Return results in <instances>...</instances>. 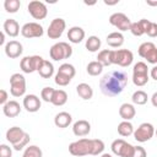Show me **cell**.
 Returning a JSON list of instances; mask_svg holds the SVG:
<instances>
[{
	"label": "cell",
	"instance_id": "6da1fadb",
	"mask_svg": "<svg viewBox=\"0 0 157 157\" xmlns=\"http://www.w3.org/2000/svg\"><path fill=\"white\" fill-rule=\"evenodd\" d=\"M128 85V75L123 70H113L103 75L99 80L101 92L107 97H114L120 94Z\"/></svg>",
	"mask_w": 157,
	"mask_h": 157
},
{
	"label": "cell",
	"instance_id": "7a4b0ae2",
	"mask_svg": "<svg viewBox=\"0 0 157 157\" xmlns=\"http://www.w3.org/2000/svg\"><path fill=\"white\" fill-rule=\"evenodd\" d=\"M69 152L74 157L93 155V139H80L69 145Z\"/></svg>",
	"mask_w": 157,
	"mask_h": 157
},
{
	"label": "cell",
	"instance_id": "3957f363",
	"mask_svg": "<svg viewBox=\"0 0 157 157\" xmlns=\"http://www.w3.org/2000/svg\"><path fill=\"white\" fill-rule=\"evenodd\" d=\"M49 55L55 61L69 59L72 55V48L66 42H58V43L53 44L52 48L49 49Z\"/></svg>",
	"mask_w": 157,
	"mask_h": 157
},
{
	"label": "cell",
	"instance_id": "277c9868",
	"mask_svg": "<svg viewBox=\"0 0 157 157\" xmlns=\"http://www.w3.org/2000/svg\"><path fill=\"white\" fill-rule=\"evenodd\" d=\"M132 82L137 87H142L148 82V67L146 63L139 61L132 69Z\"/></svg>",
	"mask_w": 157,
	"mask_h": 157
},
{
	"label": "cell",
	"instance_id": "5b68a950",
	"mask_svg": "<svg viewBox=\"0 0 157 157\" xmlns=\"http://www.w3.org/2000/svg\"><path fill=\"white\" fill-rule=\"evenodd\" d=\"M134 60V54L129 49H117L112 50V64L119 65L121 67H128Z\"/></svg>",
	"mask_w": 157,
	"mask_h": 157
},
{
	"label": "cell",
	"instance_id": "8992f818",
	"mask_svg": "<svg viewBox=\"0 0 157 157\" xmlns=\"http://www.w3.org/2000/svg\"><path fill=\"white\" fill-rule=\"evenodd\" d=\"M44 59L39 55H31V56H25L20 61V67L25 74H32L34 71H38L40 65L43 64Z\"/></svg>",
	"mask_w": 157,
	"mask_h": 157
},
{
	"label": "cell",
	"instance_id": "52a82bcc",
	"mask_svg": "<svg viewBox=\"0 0 157 157\" xmlns=\"http://www.w3.org/2000/svg\"><path fill=\"white\" fill-rule=\"evenodd\" d=\"M10 93L13 97H22L26 93V78L21 74H13L10 77Z\"/></svg>",
	"mask_w": 157,
	"mask_h": 157
},
{
	"label": "cell",
	"instance_id": "ba28073f",
	"mask_svg": "<svg viewBox=\"0 0 157 157\" xmlns=\"http://www.w3.org/2000/svg\"><path fill=\"white\" fill-rule=\"evenodd\" d=\"M137 53L141 58L146 59L147 63L150 64H157V47L152 43V42H145L142 43Z\"/></svg>",
	"mask_w": 157,
	"mask_h": 157
},
{
	"label": "cell",
	"instance_id": "9c48e42d",
	"mask_svg": "<svg viewBox=\"0 0 157 157\" xmlns=\"http://www.w3.org/2000/svg\"><path fill=\"white\" fill-rule=\"evenodd\" d=\"M132 135L137 142H146L153 137L155 128L151 123H142V124H140V126L136 130H134Z\"/></svg>",
	"mask_w": 157,
	"mask_h": 157
},
{
	"label": "cell",
	"instance_id": "30bf717a",
	"mask_svg": "<svg viewBox=\"0 0 157 157\" xmlns=\"http://www.w3.org/2000/svg\"><path fill=\"white\" fill-rule=\"evenodd\" d=\"M27 10L34 20H44L48 15L47 5L42 1H38V0L29 1V4L27 5Z\"/></svg>",
	"mask_w": 157,
	"mask_h": 157
},
{
	"label": "cell",
	"instance_id": "8fae6325",
	"mask_svg": "<svg viewBox=\"0 0 157 157\" xmlns=\"http://www.w3.org/2000/svg\"><path fill=\"white\" fill-rule=\"evenodd\" d=\"M109 23L112 26H114L115 28H118L120 32L130 29V26H131L130 18L125 13H123V12H114V13H112L110 17H109Z\"/></svg>",
	"mask_w": 157,
	"mask_h": 157
},
{
	"label": "cell",
	"instance_id": "7c38bea8",
	"mask_svg": "<svg viewBox=\"0 0 157 157\" xmlns=\"http://www.w3.org/2000/svg\"><path fill=\"white\" fill-rule=\"evenodd\" d=\"M21 34L25 38H39L44 34L43 27L37 22H27L21 28Z\"/></svg>",
	"mask_w": 157,
	"mask_h": 157
},
{
	"label": "cell",
	"instance_id": "4fadbf2b",
	"mask_svg": "<svg viewBox=\"0 0 157 157\" xmlns=\"http://www.w3.org/2000/svg\"><path fill=\"white\" fill-rule=\"evenodd\" d=\"M65 27H66V22L64 18H60V17L54 18L47 29V34L50 39H58L64 33Z\"/></svg>",
	"mask_w": 157,
	"mask_h": 157
},
{
	"label": "cell",
	"instance_id": "5bb4252c",
	"mask_svg": "<svg viewBox=\"0 0 157 157\" xmlns=\"http://www.w3.org/2000/svg\"><path fill=\"white\" fill-rule=\"evenodd\" d=\"M23 52V47L18 40H10L5 44V54L10 59L18 58Z\"/></svg>",
	"mask_w": 157,
	"mask_h": 157
},
{
	"label": "cell",
	"instance_id": "9a60e30c",
	"mask_svg": "<svg viewBox=\"0 0 157 157\" xmlns=\"http://www.w3.org/2000/svg\"><path fill=\"white\" fill-rule=\"evenodd\" d=\"M40 99L36 94H26L23 98V108L29 113H36L40 108Z\"/></svg>",
	"mask_w": 157,
	"mask_h": 157
},
{
	"label": "cell",
	"instance_id": "2e32d148",
	"mask_svg": "<svg viewBox=\"0 0 157 157\" xmlns=\"http://www.w3.org/2000/svg\"><path fill=\"white\" fill-rule=\"evenodd\" d=\"M151 25V21L146 20V18H141L140 21L137 22H131V26H130V32L136 36V37H141L142 34H146L148 27Z\"/></svg>",
	"mask_w": 157,
	"mask_h": 157
},
{
	"label": "cell",
	"instance_id": "e0dca14e",
	"mask_svg": "<svg viewBox=\"0 0 157 157\" xmlns=\"http://www.w3.org/2000/svg\"><path fill=\"white\" fill-rule=\"evenodd\" d=\"M25 131L20 128V126H12V128H10L7 131H6V140L12 145V146H15V145H17L21 140H22V137L25 136Z\"/></svg>",
	"mask_w": 157,
	"mask_h": 157
},
{
	"label": "cell",
	"instance_id": "ac0fdd59",
	"mask_svg": "<svg viewBox=\"0 0 157 157\" xmlns=\"http://www.w3.org/2000/svg\"><path fill=\"white\" fill-rule=\"evenodd\" d=\"M90 131H91V124L87 120L81 119V120L75 121L74 125H72V132L76 136H78V137H82V136L88 135Z\"/></svg>",
	"mask_w": 157,
	"mask_h": 157
},
{
	"label": "cell",
	"instance_id": "d6986e66",
	"mask_svg": "<svg viewBox=\"0 0 157 157\" xmlns=\"http://www.w3.org/2000/svg\"><path fill=\"white\" fill-rule=\"evenodd\" d=\"M2 29L5 32V34H7L9 37H17L18 33H20V25L16 20L13 18H7L5 20L4 22V26H2Z\"/></svg>",
	"mask_w": 157,
	"mask_h": 157
},
{
	"label": "cell",
	"instance_id": "ffe728a7",
	"mask_svg": "<svg viewBox=\"0 0 157 157\" xmlns=\"http://www.w3.org/2000/svg\"><path fill=\"white\" fill-rule=\"evenodd\" d=\"M2 112L7 118H15L21 113L20 103L16 101H9L5 105H2Z\"/></svg>",
	"mask_w": 157,
	"mask_h": 157
},
{
	"label": "cell",
	"instance_id": "44dd1931",
	"mask_svg": "<svg viewBox=\"0 0 157 157\" xmlns=\"http://www.w3.org/2000/svg\"><path fill=\"white\" fill-rule=\"evenodd\" d=\"M83 38H85V31L78 26H74L67 31V39L71 43L78 44L80 42L83 40Z\"/></svg>",
	"mask_w": 157,
	"mask_h": 157
},
{
	"label": "cell",
	"instance_id": "7402d4cb",
	"mask_svg": "<svg viewBox=\"0 0 157 157\" xmlns=\"http://www.w3.org/2000/svg\"><path fill=\"white\" fill-rule=\"evenodd\" d=\"M71 121H72V117H71V114L67 113V112H60V113H58V114L55 115V118H54V124H55L58 128H60V129L67 128V126L71 124Z\"/></svg>",
	"mask_w": 157,
	"mask_h": 157
},
{
	"label": "cell",
	"instance_id": "603a6c76",
	"mask_svg": "<svg viewBox=\"0 0 157 157\" xmlns=\"http://www.w3.org/2000/svg\"><path fill=\"white\" fill-rule=\"evenodd\" d=\"M136 114V109L130 103H123L119 108V115L123 120H131Z\"/></svg>",
	"mask_w": 157,
	"mask_h": 157
},
{
	"label": "cell",
	"instance_id": "cb8c5ba5",
	"mask_svg": "<svg viewBox=\"0 0 157 157\" xmlns=\"http://www.w3.org/2000/svg\"><path fill=\"white\" fill-rule=\"evenodd\" d=\"M107 44L112 48H118L124 44V36L121 32H112L107 36Z\"/></svg>",
	"mask_w": 157,
	"mask_h": 157
},
{
	"label": "cell",
	"instance_id": "d4e9b609",
	"mask_svg": "<svg viewBox=\"0 0 157 157\" xmlns=\"http://www.w3.org/2000/svg\"><path fill=\"white\" fill-rule=\"evenodd\" d=\"M76 92H77V94H78L82 99H85V101L91 99V98L93 97V90H92V87H91L88 83H85V82L78 83V85L76 86Z\"/></svg>",
	"mask_w": 157,
	"mask_h": 157
},
{
	"label": "cell",
	"instance_id": "484cf974",
	"mask_svg": "<svg viewBox=\"0 0 157 157\" xmlns=\"http://www.w3.org/2000/svg\"><path fill=\"white\" fill-rule=\"evenodd\" d=\"M37 72H38L39 76L43 77V78H50V77L54 75V66H53V64H52L49 60H45V59H44L43 64L40 65L39 70H38Z\"/></svg>",
	"mask_w": 157,
	"mask_h": 157
},
{
	"label": "cell",
	"instance_id": "4316f807",
	"mask_svg": "<svg viewBox=\"0 0 157 157\" xmlns=\"http://www.w3.org/2000/svg\"><path fill=\"white\" fill-rule=\"evenodd\" d=\"M67 102V93L64 90H55L53 98H52V104L56 107H61Z\"/></svg>",
	"mask_w": 157,
	"mask_h": 157
},
{
	"label": "cell",
	"instance_id": "83f0119b",
	"mask_svg": "<svg viewBox=\"0 0 157 157\" xmlns=\"http://www.w3.org/2000/svg\"><path fill=\"white\" fill-rule=\"evenodd\" d=\"M118 134L123 137H128L130 135L134 134V126L130 121L128 120H123L121 123L118 124Z\"/></svg>",
	"mask_w": 157,
	"mask_h": 157
},
{
	"label": "cell",
	"instance_id": "f1b7e54d",
	"mask_svg": "<svg viewBox=\"0 0 157 157\" xmlns=\"http://www.w3.org/2000/svg\"><path fill=\"white\" fill-rule=\"evenodd\" d=\"M101 44H102V42H101V39H99L97 36H90V37L86 39L85 47H86V49H87L88 52L94 53V52H97V50L101 48Z\"/></svg>",
	"mask_w": 157,
	"mask_h": 157
},
{
	"label": "cell",
	"instance_id": "f546056e",
	"mask_svg": "<svg viewBox=\"0 0 157 157\" xmlns=\"http://www.w3.org/2000/svg\"><path fill=\"white\" fill-rule=\"evenodd\" d=\"M103 67H104V66H103L99 61L94 60V61H91V63L87 64V66H86V71H87V74L91 75V76H98L99 74H102Z\"/></svg>",
	"mask_w": 157,
	"mask_h": 157
},
{
	"label": "cell",
	"instance_id": "4dcf8cb0",
	"mask_svg": "<svg viewBox=\"0 0 157 157\" xmlns=\"http://www.w3.org/2000/svg\"><path fill=\"white\" fill-rule=\"evenodd\" d=\"M97 61H99L103 66L112 65V50L110 49H103L97 55Z\"/></svg>",
	"mask_w": 157,
	"mask_h": 157
},
{
	"label": "cell",
	"instance_id": "1f68e13d",
	"mask_svg": "<svg viewBox=\"0 0 157 157\" xmlns=\"http://www.w3.org/2000/svg\"><path fill=\"white\" fill-rule=\"evenodd\" d=\"M147 99H148L147 93H146L145 91H142V90L135 91V92L132 93V97H131L132 103H134V104H137V105H144V104H146V103H147Z\"/></svg>",
	"mask_w": 157,
	"mask_h": 157
},
{
	"label": "cell",
	"instance_id": "d6a6232c",
	"mask_svg": "<svg viewBox=\"0 0 157 157\" xmlns=\"http://www.w3.org/2000/svg\"><path fill=\"white\" fill-rule=\"evenodd\" d=\"M58 72H60V74H63V75H65V76H67V77H70V78L72 80V77H74L75 74H76V70H75L74 65H71V64H69V63H65V64H61V65L59 66Z\"/></svg>",
	"mask_w": 157,
	"mask_h": 157
},
{
	"label": "cell",
	"instance_id": "836d02e7",
	"mask_svg": "<svg viewBox=\"0 0 157 157\" xmlns=\"http://www.w3.org/2000/svg\"><path fill=\"white\" fill-rule=\"evenodd\" d=\"M42 156H43L42 150L36 145H31V146L26 147V150L22 155V157H42Z\"/></svg>",
	"mask_w": 157,
	"mask_h": 157
},
{
	"label": "cell",
	"instance_id": "e575fe53",
	"mask_svg": "<svg viewBox=\"0 0 157 157\" xmlns=\"http://www.w3.org/2000/svg\"><path fill=\"white\" fill-rule=\"evenodd\" d=\"M20 6H21L20 0H5V1H4V7H5V10H6L7 12H10V13L17 12L18 9H20Z\"/></svg>",
	"mask_w": 157,
	"mask_h": 157
},
{
	"label": "cell",
	"instance_id": "d590c367",
	"mask_svg": "<svg viewBox=\"0 0 157 157\" xmlns=\"http://www.w3.org/2000/svg\"><path fill=\"white\" fill-rule=\"evenodd\" d=\"M125 140H123V139H117V140H114L113 142H112V145H110V148H112V152L114 153V155H117V156H119L120 155V151H121V148H123V146L125 145Z\"/></svg>",
	"mask_w": 157,
	"mask_h": 157
},
{
	"label": "cell",
	"instance_id": "8d00e7d4",
	"mask_svg": "<svg viewBox=\"0 0 157 157\" xmlns=\"http://www.w3.org/2000/svg\"><path fill=\"white\" fill-rule=\"evenodd\" d=\"M54 88L53 87H44L42 91H40V98L44 101V102H50L52 103V98H53V94H54Z\"/></svg>",
	"mask_w": 157,
	"mask_h": 157
},
{
	"label": "cell",
	"instance_id": "74e56055",
	"mask_svg": "<svg viewBox=\"0 0 157 157\" xmlns=\"http://www.w3.org/2000/svg\"><path fill=\"white\" fill-rule=\"evenodd\" d=\"M134 151H135V146H132L129 142H125V145L123 146V148L120 151L119 157H132Z\"/></svg>",
	"mask_w": 157,
	"mask_h": 157
},
{
	"label": "cell",
	"instance_id": "f35d334b",
	"mask_svg": "<svg viewBox=\"0 0 157 157\" xmlns=\"http://www.w3.org/2000/svg\"><path fill=\"white\" fill-rule=\"evenodd\" d=\"M54 81H55V83L59 85V86H67V85L71 82V78L67 77V76H65V75H63V74H60V72H56Z\"/></svg>",
	"mask_w": 157,
	"mask_h": 157
},
{
	"label": "cell",
	"instance_id": "ab89813d",
	"mask_svg": "<svg viewBox=\"0 0 157 157\" xmlns=\"http://www.w3.org/2000/svg\"><path fill=\"white\" fill-rule=\"evenodd\" d=\"M29 140H31V137H29V135L26 132V134H25V136L22 137V140H21L17 145L12 146V147H13V150H15V151H21L23 147H26V146H27V144L29 142Z\"/></svg>",
	"mask_w": 157,
	"mask_h": 157
},
{
	"label": "cell",
	"instance_id": "60d3db41",
	"mask_svg": "<svg viewBox=\"0 0 157 157\" xmlns=\"http://www.w3.org/2000/svg\"><path fill=\"white\" fill-rule=\"evenodd\" d=\"M0 157H12V150L5 144L0 145Z\"/></svg>",
	"mask_w": 157,
	"mask_h": 157
},
{
	"label": "cell",
	"instance_id": "b9f144b4",
	"mask_svg": "<svg viewBox=\"0 0 157 157\" xmlns=\"http://www.w3.org/2000/svg\"><path fill=\"white\" fill-rule=\"evenodd\" d=\"M146 34H147L148 37H151V38L157 37V22H151V25H150V27H148Z\"/></svg>",
	"mask_w": 157,
	"mask_h": 157
},
{
	"label": "cell",
	"instance_id": "7bdbcfd3",
	"mask_svg": "<svg viewBox=\"0 0 157 157\" xmlns=\"http://www.w3.org/2000/svg\"><path fill=\"white\" fill-rule=\"evenodd\" d=\"M132 157H147L146 150L142 146H135V151H134Z\"/></svg>",
	"mask_w": 157,
	"mask_h": 157
},
{
	"label": "cell",
	"instance_id": "ee69618b",
	"mask_svg": "<svg viewBox=\"0 0 157 157\" xmlns=\"http://www.w3.org/2000/svg\"><path fill=\"white\" fill-rule=\"evenodd\" d=\"M9 94L5 90H0V104L1 105H5L7 102H9Z\"/></svg>",
	"mask_w": 157,
	"mask_h": 157
},
{
	"label": "cell",
	"instance_id": "f6af8a7d",
	"mask_svg": "<svg viewBox=\"0 0 157 157\" xmlns=\"http://www.w3.org/2000/svg\"><path fill=\"white\" fill-rule=\"evenodd\" d=\"M150 75H151V77H152L153 80H156V81H157V65H155V66L151 69Z\"/></svg>",
	"mask_w": 157,
	"mask_h": 157
},
{
	"label": "cell",
	"instance_id": "bcb514c9",
	"mask_svg": "<svg viewBox=\"0 0 157 157\" xmlns=\"http://www.w3.org/2000/svg\"><path fill=\"white\" fill-rule=\"evenodd\" d=\"M151 103H152L153 107L157 108V92H155V93L152 94V97H151Z\"/></svg>",
	"mask_w": 157,
	"mask_h": 157
},
{
	"label": "cell",
	"instance_id": "7dc6e473",
	"mask_svg": "<svg viewBox=\"0 0 157 157\" xmlns=\"http://www.w3.org/2000/svg\"><path fill=\"white\" fill-rule=\"evenodd\" d=\"M4 42H5V32L2 31L0 33V44H4Z\"/></svg>",
	"mask_w": 157,
	"mask_h": 157
},
{
	"label": "cell",
	"instance_id": "c3c4849f",
	"mask_svg": "<svg viewBox=\"0 0 157 157\" xmlns=\"http://www.w3.org/2000/svg\"><path fill=\"white\" fill-rule=\"evenodd\" d=\"M146 4L148 6H157V1H151V0H146Z\"/></svg>",
	"mask_w": 157,
	"mask_h": 157
},
{
	"label": "cell",
	"instance_id": "681fc988",
	"mask_svg": "<svg viewBox=\"0 0 157 157\" xmlns=\"http://www.w3.org/2000/svg\"><path fill=\"white\" fill-rule=\"evenodd\" d=\"M119 2V0H115V1H113V2H109V1H104V4L105 5H115V4H118Z\"/></svg>",
	"mask_w": 157,
	"mask_h": 157
},
{
	"label": "cell",
	"instance_id": "f907efd6",
	"mask_svg": "<svg viewBox=\"0 0 157 157\" xmlns=\"http://www.w3.org/2000/svg\"><path fill=\"white\" fill-rule=\"evenodd\" d=\"M101 157H112V155H109V153H102Z\"/></svg>",
	"mask_w": 157,
	"mask_h": 157
},
{
	"label": "cell",
	"instance_id": "816d5d0a",
	"mask_svg": "<svg viewBox=\"0 0 157 157\" xmlns=\"http://www.w3.org/2000/svg\"><path fill=\"white\" fill-rule=\"evenodd\" d=\"M155 135H156V137H157V129L155 130Z\"/></svg>",
	"mask_w": 157,
	"mask_h": 157
}]
</instances>
